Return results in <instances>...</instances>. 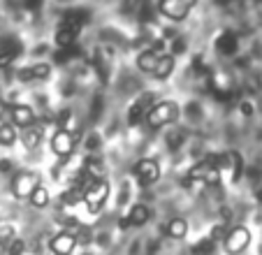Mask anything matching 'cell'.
I'll return each mask as SVG.
<instances>
[{"instance_id":"obj_23","label":"cell","mask_w":262,"mask_h":255,"mask_svg":"<svg viewBox=\"0 0 262 255\" xmlns=\"http://www.w3.org/2000/svg\"><path fill=\"white\" fill-rule=\"evenodd\" d=\"M21 49H5V51H0V70H5L10 68L12 63H14V58L19 56Z\"/></svg>"},{"instance_id":"obj_17","label":"cell","mask_w":262,"mask_h":255,"mask_svg":"<svg viewBox=\"0 0 262 255\" xmlns=\"http://www.w3.org/2000/svg\"><path fill=\"white\" fill-rule=\"evenodd\" d=\"M28 200H30V204H33L35 209H45V206H49V190L40 183V186L30 193Z\"/></svg>"},{"instance_id":"obj_27","label":"cell","mask_w":262,"mask_h":255,"mask_svg":"<svg viewBox=\"0 0 262 255\" xmlns=\"http://www.w3.org/2000/svg\"><path fill=\"white\" fill-rule=\"evenodd\" d=\"M16 77H19V81H33V70H30V68H21Z\"/></svg>"},{"instance_id":"obj_3","label":"cell","mask_w":262,"mask_h":255,"mask_svg":"<svg viewBox=\"0 0 262 255\" xmlns=\"http://www.w3.org/2000/svg\"><path fill=\"white\" fill-rule=\"evenodd\" d=\"M198 0H160L158 3V12L169 21H183L188 19V14L195 10Z\"/></svg>"},{"instance_id":"obj_19","label":"cell","mask_w":262,"mask_h":255,"mask_svg":"<svg viewBox=\"0 0 262 255\" xmlns=\"http://www.w3.org/2000/svg\"><path fill=\"white\" fill-rule=\"evenodd\" d=\"M16 144V130L12 125H7V123H0V146H14Z\"/></svg>"},{"instance_id":"obj_13","label":"cell","mask_w":262,"mask_h":255,"mask_svg":"<svg viewBox=\"0 0 262 255\" xmlns=\"http://www.w3.org/2000/svg\"><path fill=\"white\" fill-rule=\"evenodd\" d=\"M77 35H79V30H77V28L60 24L58 28H56L54 39H56V45H58V47H63V49H70V47L74 45V39H77Z\"/></svg>"},{"instance_id":"obj_18","label":"cell","mask_w":262,"mask_h":255,"mask_svg":"<svg viewBox=\"0 0 262 255\" xmlns=\"http://www.w3.org/2000/svg\"><path fill=\"white\" fill-rule=\"evenodd\" d=\"M167 235L172 237V239H183V237L188 235V223L183 221V218H174V221H169Z\"/></svg>"},{"instance_id":"obj_6","label":"cell","mask_w":262,"mask_h":255,"mask_svg":"<svg viewBox=\"0 0 262 255\" xmlns=\"http://www.w3.org/2000/svg\"><path fill=\"white\" fill-rule=\"evenodd\" d=\"M135 177L139 179V186H154L160 179V165L154 158H142L135 165Z\"/></svg>"},{"instance_id":"obj_20","label":"cell","mask_w":262,"mask_h":255,"mask_svg":"<svg viewBox=\"0 0 262 255\" xmlns=\"http://www.w3.org/2000/svg\"><path fill=\"white\" fill-rule=\"evenodd\" d=\"M60 200H63L65 206H77L79 202H84V190L77 186H72L70 190H65L63 195H60Z\"/></svg>"},{"instance_id":"obj_2","label":"cell","mask_w":262,"mask_h":255,"mask_svg":"<svg viewBox=\"0 0 262 255\" xmlns=\"http://www.w3.org/2000/svg\"><path fill=\"white\" fill-rule=\"evenodd\" d=\"M109 190H112V186H109L102 177L93 179V181L84 188V204H86V209H89V214L95 216V214L102 211L104 202L109 200Z\"/></svg>"},{"instance_id":"obj_12","label":"cell","mask_w":262,"mask_h":255,"mask_svg":"<svg viewBox=\"0 0 262 255\" xmlns=\"http://www.w3.org/2000/svg\"><path fill=\"white\" fill-rule=\"evenodd\" d=\"M10 121H12V125L26 128V125H30V123H35V112L28 104H14V107L10 109Z\"/></svg>"},{"instance_id":"obj_29","label":"cell","mask_w":262,"mask_h":255,"mask_svg":"<svg viewBox=\"0 0 262 255\" xmlns=\"http://www.w3.org/2000/svg\"><path fill=\"white\" fill-rule=\"evenodd\" d=\"M68 121H70V112H63L60 114V118H58V128H65L68 125Z\"/></svg>"},{"instance_id":"obj_5","label":"cell","mask_w":262,"mask_h":255,"mask_svg":"<svg viewBox=\"0 0 262 255\" xmlns=\"http://www.w3.org/2000/svg\"><path fill=\"white\" fill-rule=\"evenodd\" d=\"M248 244H251V230L244 225H237L232 227L230 232H225V239H223V246H225V250L228 253H244V250L248 248Z\"/></svg>"},{"instance_id":"obj_26","label":"cell","mask_w":262,"mask_h":255,"mask_svg":"<svg viewBox=\"0 0 262 255\" xmlns=\"http://www.w3.org/2000/svg\"><path fill=\"white\" fill-rule=\"evenodd\" d=\"M225 232H228V230H225V223H221V225H213L211 227V235H209V237H211L213 241H223V239H225Z\"/></svg>"},{"instance_id":"obj_14","label":"cell","mask_w":262,"mask_h":255,"mask_svg":"<svg viewBox=\"0 0 262 255\" xmlns=\"http://www.w3.org/2000/svg\"><path fill=\"white\" fill-rule=\"evenodd\" d=\"M148 218H151V211H148L146 204H135L133 209L128 211V221L130 225H146Z\"/></svg>"},{"instance_id":"obj_16","label":"cell","mask_w":262,"mask_h":255,"mask_svg":"<svg viewBox=\"0 0 262 255\" xmlns=\"http://www.w3.org/2000/svg\"><path fill=\"white\" fill-rule=\"evenodd\" d=\"M216 49L221 51L223 56H232L234 51H237V39H234V35H230V33L221 35V37L216 39Z\"/></svg>"},{"instance_id":"obj_15","label":"cell","mask_w":262,"mask_h":255,"mask_svg":"<svg viewBox=\"0 0 262 255\" xmlns=\"http://www.w3.org/2000/svg\"><path fill=\"white\" fill-rule=\"evenodd\" d=\"M225 167H230V169H232V183H237L239 177H242V167H244L242 156H239L237 151L225 153Z\"/></svg>"},{"instance_id":"obj_1","label":"cell","mask_w":262,"mask_h":255,"mask_svg":"<svg viewBox=\"0 0 262 255\" xmlns=\"http://www.w3.org/2000/svg\"><path fill=\"white\" fill-rule=\"evenodd\" d=\"M179 104L174 100H163V102L154 104V107L146 112L144 121H146L148 128H163V125H169V123H177L179 121Z\"/></svg>"},{"instance_id":"obj_21","label":"cell","mask_w":262,"mask_h":255,"mask_svg":"<svg viewBox=\"0 0 262 255\" xmlns=\"http://www.w3.org/2000/svg\"><path fill=\"white\" fill-rule=\"evenodd\" d=\"M156 60H158L156 51H142V54L137 56V68L142 70V72H151L154 65H156Z\"/></svg>"},{"instance_id":"obj_8","label":"cell","mask_w":262,"mask_h":255,"mask_svg":"<svg viewBox=\"0 0 262 255\" xmlns=\"http://www.w3.org/2000/svg\"><path fill=\"white\" fill-rule=\"evenodd\" d=\"M49 248H51V253H56V255H70L77 248V235H72V232H58V235L49 241Z\"/></svg>"},{"instance_id":"obj_31","label":"cell","mask_w":262,"mask_h":255,"mask_svg":"<svg viewBox=\"0 0 262 255\" xmlns=\"http://www.w3.org/2000/svg\"><path fill=\"white\" fill-rule=\"evenodd\" d=\"M242 114H246V116H251L253 114V109H251V104L248 102H242Z\"/></svg>"},{"instance_id":"obj_4","label":"cell","mask_w":262,"mask_h":255,"mask_svg":"<svg viewBox=\"0 0 262 255\" xmlns=\"http://www.w3.org/2000/svg\"><path fill=\"white\" fill-rule=\"evenodd\" d=\"M40 186V174L35 172H19L12 179V195L16 200H28L30 193Z\"/></svg>"},{"instance_id":"obj_24","label":"cell","mask_w":262,"mask_h":255,"mask_svg":"<svg viewBox=\"0 0 262 255\" xmlns=\"http://www.w3.org/2000/svg\"><path fill=\"white\" fill-rule=\"evenodd\" d=\"M30 70H33V81H35V79H49V74H51V68L47 63L30 65Z\"/></svg>"},{"instance_id":"obj_30","label":"cell","mask_w":262,"mask_h":255,"mask_svg":"<svg viewBox=\"0 0 262 255\" xmlns=\"http://www.w3.org/2000/svg\"><path fill=\"white\" fill-rule=\"evenodd\" d=\"M10 250H12V253H19V250H24V241H14Z\"/></svg>"},{"instance_id":"obj_9","label":"cell","mask_w":262,"mask_h":255,"mask_svg":"<svg viewBox=\"0 0 262 255\" xmlns=\"http://www.w3.org/2000/svg\"><path fill=\"white\" fill-rule=\"evenodd\" d=\"M154 107V93H144L142 98L137 100V102L130 107L128 112V123L130 125H137L139 121H144V116H146V112Z\"/></svg>"},{"instance_id":"obj_10","label":"cell","mask_w":262,"mask_h":255,"mask_svg":"<svg viewBox=\"0 0 262 255\" xmlns=\"http://www.w3.org/2000/svg\"><path fill=\"white\" fill-rule=\"evenodd\" d=\"M174 68H177V60H174V56L165 54V56H158V60H156L151 74H154L156 79H160V81H165V79H169L174 74Z\"/></svg>"},{"instance_id":"obj_28","label":"cell","mask_w":262,"mask_h":255,"mask_svg":"<svg viewBox=\"0 0 262 255\" xmlns=\"http://www.w3.org/2000/svg\"><path fill=\"white\" fill-rule=\"evenodd\" d=\"M12 237H14V227H12V225H3V227H0V239H3V241L12 239Z\"/></svg>"},{"instance_id":"obj_11","label":"cell","mask_w":262,"mask_h":255,"mask_svg":"<svg viewBox=\"0 0 262 255\" xmlns=\"http://www.w3.org/2000/svg\"><path fill=\"white\" fill-rule=\"evenodd\" d=\"M42 137H45V130H42L40 125H26L21 128V142H24V146L28 148V151H35V148L40 146Z\"/></svg>"},{"instance_id":"obj_22","label":"cell","mask_w":262,"mask_h":255,"mask_svg":"<svg viewBox=\"0 0 262 255\" xmlns=\"http://www.w3.org/2000/svg\"><path fill=\"white\" fill-rule=\"evenodd\" d=\"M84 169L89 172V177H93V179L104 177V167H102V162H100L98 158H89V160H86V165H84Z\"/></svg>"},{"instance_id":"obj_25","label":"cell","mask_w":262,"mask_h":255,"mask_svg":"<svg viewBox=\"0 0 262 255\" xmlns=\"http://www.w3.org/2000/svg\"><path fill=\"white\" fill-rule=\"evenodd\" d=\"M213 248H216V241L209 237V239L200 241L198 246H193V253H213Z\"/></svg>"},{"instance_id":"obj_7","label":"cell","mask_w":262,"mask_h":255,"mask_svg":"<svg viewBox=\"0 0 262 255\" xmlns=\"http://www.w3.org/2000/svg\"><path fill=\"white\" fill-rule=\"evenodd\" d=\"M51 151L58 158H63V160L74 153V135L70 133L68 128H58L56 130V135L51 137Z\"/></svg>"}]
</instances>
